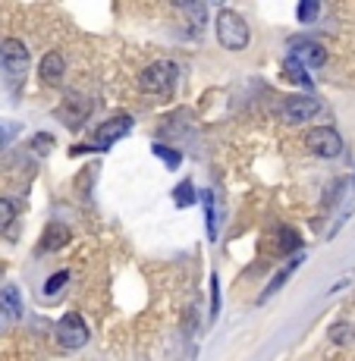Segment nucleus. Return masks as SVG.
I'll return each mask as SVG.
<instances>
[{
  "label": "nucleus",
  "mask_w": 355,
  "mask_h": 361,
  "mask_svg": "<svg viewBox=\"0 0 355 361\" xmlns=\"http://www.w3.org/2000/svg\"><path fill=\"white\" fill-rule=\"evenodd\" d=\"M280 233H283V245H287V252H283V255L299 252V235H296V233H289V230H280Z\"/></svg>",
  "instance_id": "5701e85b"
},
{
  "label": "nucleus",
  "mask_w": 355,
  "mask_h": 361,
  "mask_svg": "<svg viewBox=\"0 0 355 361\" xmlns=\"http://www.w3.org/2000/svg\"><path fill=\"white\" fill-rule=\"evenodd\" d=\"M296 63H302L305 69L311 66H324L327 63V51L318 41H292V54H289Z\"/></svg>",
  "instance_id": "6e6552de"
},
{
  "label": "nucleus",
  "mask_w": 355,
  "mask_h": 361,
  "mask_svg": "<svg viewBox=\"0 0 355 361\" xmlns=\"http://www.w3.org/2000/svg\"><path fill=\"white\" fill-rule=\"evenodd\" d=\"M64 73H66V63H64V57H60L57 51H47L44 57H41L38 75H41L44 85H60V82H64Z\"/></svg>",
  "instance_id": "1a4fd4ad"
},
{
  "label": "nucleus",
  "mask_w": 355,
  "mask_h": 361,
  "mask_svg": "<svg viewBox=\"0 0 355 361\" xmlns=\"http://www.w3.org/2000/svg\"><path fill=\"white\" fill-rule=\"evenodd\" d=\"M0 308H4L6 317H13V321H19V317H23V298H19L16 286H4V289H0Z\"/></svg>",
  "instance_id": "f8f14e48"
},
{
  "label": "nucleus",
  "mask_w": 355,
  "mask_h": 361,
  "mask_svg": "<svg viewBox=\"0 0 355 361\" xmlns=\"http://www.w3.org/2000/svg\"><path fill=\"white\" fill-rule=\"evenodd\" d=\"M173 198H176V204L179 207H189L192 201H195V189H192V183L186 179L183 185H176V192H173Z\"/></svg>",
  "instance_id": "a211bd4d"
},
{
  "label": "nucleus",
  "mask_w": 355,
  "mask_h": 361,
  "mask_svg": "<svg viewBox=\"0 0 355 361\" xmlns=\"http://www.w3.org/2000/svg\"><path fill=\"white\" fill-rule=\"evenodd\" d=\"M176 79H179V66L173 60H155L151 66L142 69L138 88L145 94H170L176 88Z\"/></svg>",
  "instance_id": "f257e3e1"
},
{
  "label": "nucleus",
  "mask_w": 355,
  "mask_h": 361,
  "mask_svg": "<svg viewBox=\"0 0 355 361\" xmlns=\"http://www.w3.org/2000/svg\"><path fill=\"white\" fill-rule=\"evenodd\" d=\"M283 75L292 82V85H302V88H311V75H308V69H305L302 63H296L292 57L283 60Z\"/></svg>",
  "instance_id": "4468645a"
},
{
  "label": "nucleus",
  "mask_w": 355,
  "mask_h": 361,
  "mask_svg": "<svg viewBox=\"0 0 355 361\" xmlns=\"http://www.w3.org/2000/svg\"><path fill=\"white\" fill-rule=\"evenodd\" d=\"M88 110H92V104H88V101H82V98H66L64 107L57 110V116L66 123L69 129H79V123H85Z\"/></svg>",
  "instance_id": "9d476101"
},
{
  "label": "nucleus",
  "mask_w": 355,
  "mask_h": 361,
  "mask_svg": "<svg viewBox=\"0 0 355 361\" xmlns=\"http://www.w3.org/2000/svg\"><path fill=\"white\" fill-rule=\"evenodd\" d=\"M13 220H16V204L10 198H0V230H6Z\"/></svg>",
  "instance_id": "f3484780"
},
{
  "label": "nucleus",
  "mask_w": 355,
  "mask_h": 361,
  "mask_svg": "<svg viewBox=\"0 0 355 361\" xmlns=\"http://www.w3.org/2000/svg\"><path fill=\"white\" fill-rule=\"evenodd\" d=\"M151 151H155V157H161V161H164L167 166H170V170H173V166H179V161H183V157H179V151L167 148V145H155Z\"/></svg>",
  "instance_id": "dca6fc26"
},
{
  "label": "nucleus",
  "mask_w": 355,
  "mask_h": 361,
  "mask_svg": "<svg viewBox=\"0 0 355 361\" xmlns=\"http://www.w3.org/2000/svg\"><path fill=\"white\" fill-rule=\"evenodd\" d=\"M217 41L227 51H242L248 44V25L239 13L233 10H220L217 13Z\"/></svg>",
  "instance_id": "f03ea898"
},
{
  "label": "nucleus",
  "mask_w": 355,
  "mask_h": 361,
  "mask_svg": "<svg viewBox=\"0 0 355 361\" xmlns=\"http://www.w3.org/2000/svg\"><path fill=\"white\" fill-rule=\"evenodd\" d=\"M57 343H60V349H66V352L82 349V345L88 343L85 321H82L79 314H64L60 324H57Z\"/></svg>",
  "instance_id": "20e7f679"
},
{
  "label": "nucleus",
  "mask_w": 355,
  "mask_h": 361,
  "mask_svg": "<svg viewBox=\"0 0 355 361\" xmlns=\"http://www.w3.org/2000/svg\"><path fill=\"white\" fill-rule=\"evenodd\" d=\"M129 132H132V116L129 114L110 116L107 123H101V126L95 129V151L110 148V145H116L123 135H129Z\"/></svg>",
  "instance_id": "0eeeda50"
},
{
  "label": "nucleus",
  "mask_w": 355,
  "mask_h": 361,
  "mask_svg": "<svg viewBox=\"0 0 355 361\" xmlns=\"http://www.w3.org/2000/svg\"><path fill=\"white\" fill-rule=\"evenodd\" d=\"M6 142V135H4V129H0V145H4Z\"/></svg>",
  "instance_id": "393cba45"
},
{
  "label": "nucleus",
  "mask_w": 355,
  "mask_h": 361,
  "mask_svg": "<svg viewBox=\"0 0 355 361\" xmlns=\"http://www.w3.org/2000/svg\"><path fill=\"white\" fill-rule=\"evenodd\" d=\"M299 264H302V255H296V258H292V261L287 264V267H283L280 274H277L274 280H270V286H267V289H264V293H261V298H258V302H267V298L274 295V293H280V289H283V283L289 280V274H292V270L299 267Z\"/></svg>",
  "instance_id": "ddd939ff"
},
{
  "label": "nucleus",
  "mask_w": 355,
  "mask_h": 361,
  "mask_svg": "<svg viewBox=\"0 0 355 361\" xmlns=\"http://www.w3.org/2000/svg\"><path fill=\"white\" fill-rule=\"evenodd\" d=\"M35 145H38V148H47V145H51V135H38L35 138Z\"/></svg>",
  "instance_id": "b1692460"
},
{
  "label": "nucleus",
  "mask_w": 355,
  "mask_h": 361,
  "mask_svg": "<svg viewBox=\"0 0 355 361\" xmlns=\"http://www.w3.org/2000/svg\"><path fill=\"white\" fill-rule=\"evenodd\" d=\"M205 214H207V239H217V211H214V192H205Z\"/></svg>",
  "instance_id": "2eb2a0df"
},
{
  "label": "nucleus",
  "mask_w": 355,
  "mask_h": 361,
  "mask_svg": "<svg viewBox=\"0 0 355 361\" xmlns=\"http://www.w3.org/2000/svg\"><path fill=\"white\" fill-rule=\"evenodd\" d=\"M66 280H69V274H66V270H57V274H54L51 280L44 283V295H54V293H60V289L66 286Z\"/></svg>",
  "instance_id": "6ab92c4d"
},
{
  "label": "nucleus",
  "mask_w": 355,
  "mask_h": 361,
  "mask_svg": "<svg viewBox=\"0 0 355 361\" xmlns=\"http://www.w3.org/2000/svg\"><path fill=\"white\" fill-rule=\"evenodd\" d=\"M217 311H220V283L214 276L211 280V317H217Z\"/></svg>",
  "instance_id": "4be33fe9"
},
{
  "label": "nucleus",
  "mask_w": 355,
  "mask_h": 361,
  "mask_svg": "<svg viewBox=\"0 0 355 361\" xmlns=\"http://www.w3.org/2000/svg\"><path fill=\"white\" fill-rule=\"evenodd\" d=\"M330 336H333V343H349V339H352L349 324H337V327L330 330Z\"/></svg>",
  "instance_id": "412c9836"
},
{
  "label": "nucleus",
  "mask_w": 355,
  "mask_h": 361,
  "mask_svg": "<svg viewBox=\"0 0 355 361\" xmlns=\"http://www.w3.org/2000/svg\"><path fill=\"white\" fill-rule=\"evenodd\" d=\"M69 242V230L64 224H51L44 230V235H41V242H38V252L44 255V252H57V248H64Z\"/></svg>",
  "instance_id": "9b49d317"
},
{
  "label": "nucleus",
  "mask_w": 355,
  "mask_h": 361,
  "mask_svg": "<svg viewBox=\"0 0 355 361\" xmlns=\"http://www.w3.org/2000/svg\"><path fill=\"white\" fill-rule=\"evenodd\" d=\"M0 66L10 75H16V79L25 75L29 73V47L19 38H4L0 41Z\"/></svg>",
  "instance_id": "7ed1b4c3"
},
{
  "label": "nucleus",
  "mask_w": 355,
  "mask_h": 361,
  "mask_svg": "<svg viewBox=\"0 0 355 361\" xmlns=\"http://www.w3.org/2000/svg\"><path fill=\"white\" fill-rule=\"evenodd\" d=\"M321 114V101L311 98V94H292V98H283V120L292 123V126H302L311 116Z\"/></svg>",
  "instance_id": "39448f33"
},
{
  "label": "nucleus",
  "mask_w": 355,
  "mask_h": 361,
  "mask_svg": "<svg viewBox=\"0 0 355 361\" xmlns=\"http://www.w3.org/2000/svg\"><path fill=\"white\" fill-rule=\"evenodd\" d=\"M318 10H321V6L315 4V0H305V4H299V10H296V16L302 19V23H311V19L318 16Z\"/></svg>",
  "instance_id": "aec40b11"
},
{
  "label": "nucleus",
  "mask_w": 355,
  "mask_h": 361,
  "mask_svg": "<svg viewBox=\"0 0 355 361\" xmlns=\"http://www.w3.org/2000/svg\"><path fill=\"white\" fill-rule=\"evenodd\" d=\"M305 142H308V148L315 151L318 157H339L343 154V138H339V132L333 126L311 129L308 135H305Z\"/></svg>",
  "instance_id": "423d86ee"
}]
</instances>
